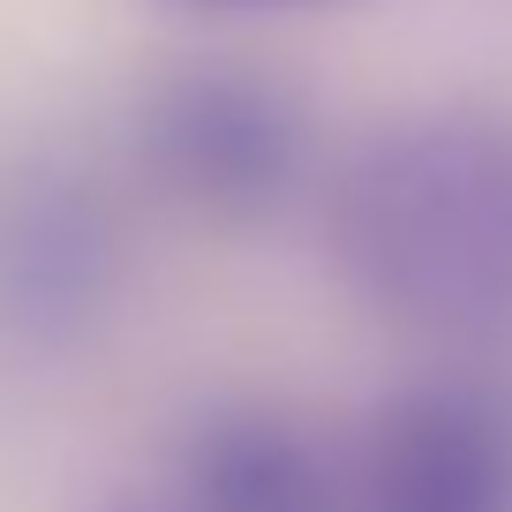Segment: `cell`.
Listing matches in <instances>:
<instances>
[{"label":"cell","instance_id":"obj_1","mask_svg":"<svg viewBox=\"0 0 512 512\" xmlns=\"http://www.w3.org/2000/svg\"><path fill=\"white\" fill-rule=\"evenodd\" d=\"M347 287L437 339H512V106L377 128L324 181Z\"/></svg>","mask_w":512,"mask_h":512},{"label":"cell","instance_id":"obj_2","mask_svg":"<svg viewBox=\"0 0 512 512\" xmlns=\"http://www.w3.org/2000/svg\"><path fill=\"white\" fill-rule=\"evenodd\" d=\"M136 166L196 219H272L309 181V113L279 76L196 61L136 98Z\"/></svg>","mask_w":512,"mask_h":512},{"label":"cell","instance_id":"obj_3","mask_svg":"<svg viewBox=\"0 0 512 512\" xmlns=\"http://www.w3.org/2000/svg\"><path fill=\"white\" fill-rule=\"evenodd\" d=\"M128 279V226L113 189L61 151L0 159V339L68 347Z\"/></svg>","mask_w":512,"mask_h":512},{"label":"cell","instance_id":"obj_4","mask_svg":"<svg viewBox=\"0 0 512 512\" xmlns=\"http://www.w3.org/2000/svg\"><path fill=\"white\" fill-rule=\"evenodd\" d=\"M347 512H512V400L415 384L347 445Z\"/></svg>","mask_w":512,"mask_h":512},{"label":"cell","instance_id":"obj_5","mask_svg":"<svg viewBox=\"0 0 512 512\" xmlns=\"http://www.w3.org/2000/svg\"><path fill=\"white\" fill-rule=\"evenodd\" d=\"M166 512H347V452L287 407H204L181 430Z\"/></svg>","mask_w":512,"mask_h":512},{"label":"cell","instance_id":"obj_6","mask_svg":"<svg viewBox=\"0 0 512 512\" xmlns=\"http://www.w3.org/2000/svg\"><path fill=\"white\" fill-rule=\"evenodd\" d=\"M189 8H309V0H189Z\"/></svg>","mask_w":512,"mask_h":512},{"label":"cell","instance_id":"obj_7","mask_svg":"<svg viewBox=\"0 0 512 512\" xmlns=\"http://www.w3.org/2000/svg\"><path fill=\"white\" fill-rule=\"evenodd\" d=\"M159 512H166V505H159Z\"/></svg>","mask_w":512,"mask_h":512}]
</instances>
